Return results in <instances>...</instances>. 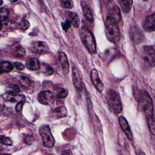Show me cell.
<instances>
[{"instance_id":"cell-1","label":"cell","mask_w":155,"mask_h":155,"mask_svg":"<svg viewBox=\"0 0 155 155\" xmlns=\"http://www.w3.org/2000/svg\"><path fill=\"white\" fill-rule=\"evenodd\" d=\"M135 98L139 102V107L143 111L145 112L148 125L150 131L153 134H155V125H154V117L153 101L145 90H141L138 92L136 95Z\"/></svg>"},{"instance_id":"cell-2","label":"cell","mask_w":155,"mask_h":155,"mask_svg":"<svg viewBox=\"0 0 155 155\" xmlns=\"http://www.w3.org/2000/svg\"><path fill=\"white\" fill-rule=\"evenodd\" d=\"M81 41L90 54H95L97 51L96 44L94 37L91 31L86 27H82L79 30Z\"/></svg>"},{"instance_id":"cell-3","label":"cell","mask_w":155,"mask_h":155,"mask_svg":"<svg viewBox=\"0 0 155 155\" xmlns=\"http://www.w3.org/2000/svg\"><path fill=\"white\" fill-rule=\"evenodd\" d=\"M105 33L108 39L114 43L120 39V34L117 22L110 16H108L105 22Z\"/></svg>"},{"instance_id":"cell-4","label":"cell","mask_w":155,"mask_h":155,"mask_svg":"<svg viewBox=\"0 0 155 155\" xmlns=\"http://www.w3.org/2000/svg\"><path fill=\"white\" fill-rule=\"evenodd\" d=\"M106 97L107 102L112 111L116 114L120 113L122 107L121 99L118 93L113 89H110L108 91Z\"/></svg>"},{"instance_id":"cell-5","label":"cell","mask_w":155,"mask_h":155,"mask_svg":"<svg viewBox=\"0 0 155 155\" xmlns=\"http://www.w3.org/2000/svg\"><path fill=\"white\" fill-rule=\"evenodd\" d=\"M39 133L42 137L44 145L47 148H51L54 145V138L53 137L50 128L47 125H43L39 128Z\"/></svg>"},{"instance_id":"cell-6","label":"cell","mask_w":155,"mask_h":155,"mask_svg":"<svg viewBox=\"0 0 155 155\" xmlns=\"http://www.w3.org/2000/svg\"><path fill=\"white\" fill-rule=\"evenodd\" d=\"M143 60L147 65L153 67L154 65V50L153 47L145 45L143 47Z\"/></svg>"},{"instance_id":"cell-7","label":"cell","mask_w":155,"mask_h":155,"mask_svg":"<svg viewBox=\"0 0 155 155\" xmlns=\"http://www.w3.org/2000/svg\"><path fill=\"white\" fill-rule=\"evenodd\" d=\"M130 37L131 41L136 45L142 42L145 39V36L142 31L136 26H133L130 30Z\"/></svg>"},{"instance_id":"cell-8","label":"cell","mask_w":155,"mask_h":155,"mask_svg":"<svg viewBox=\"0 0 155 155\" xmlns=\"http://www.w3.org/2000/svg\"><path fill=\"white\" fill-rule=\"evenodd\" d=\"M90 78L91 82H92L94 87L99 92H101L102 91H103L104 88V84L99 78L97 71L95 68H93L91 70L90 73Z\"/></svg>"},{"instance_id":"cell-9","label":"cell","mask_w":155,"mask_h":155,"mask_svg":"<svg viewBox=\"0 0 155 155\" xmlns=\"http://www.w3.org/2000/svg\"><path fill=\"white\" fill-rule=\"evenodd\" d=\"M31 49L37 53H45L48 51V45L44 41H36L31 44Z\"/></svg>"},{"instance_id":"cell-10","label":"cell","mask_w":155,"mask_h":155,"mask_svg":"<svg viewBox=\"0 0 155 155\" xmlns=\"http://www.w3.org/2000/svg\"><path fill=\"white\" fill-rule=\"evenodd\" d=\"M119 122L120 127H121V128L126 134L127 137L128 138L129 140H132L133 134L131 131V128L129 126V124L126 118L123 116H120L119 117Z\"/></svg>"},{"instance_id":"cell-11","label":"cell","mask_w":155,"mask_h":155,"mask_svg":"<svg viewBox=\"0 0 155 155\" xmlns=\"http://www.w3.org/2000/svg\"><path fill=\"white\" fill-rule=\"evenodd\" d=\"M58 57L62 69V72L64 74L66 75L69 72V64L67 55L64 52L60 51L59 53Z\"/></svg>"},{"instance_id":"cell-12","label":"cell","mask_w":155,"mask_h":155,"mask_svg":"<svg viewBox=\"0 0 155 155\" xmlns=\"http://www.w3.org/2000/svg\"><path fill=\"white\" fill-rule=\"evenodd\" d=\"M20 84L23 88L27 93H32L35 88L34 82L25 76H22L20 78Z\"/></svg>"},{"instance_id":"cell-13","label":"cell","mask_w":155,"mask_h":155,"mask_svg":"<svg viewBox=\"0 0 155 155\" xmlns=\"http://www.w3.org/2000/svg\"><path fill=\"white\" fill-rule=\"evenodd\" d=\"M52 98L53 93L50 91H42L38 94V101L44 105H48Z\"/></svg>"},{"instance_id":"cell-14","label":"cell","mask_w":155,"mask_h":155,"mask_svg":"<svg viewBox=\"0 0 155 155\" xmlns=\"http://www.w3.org/2000/svg\"><path fill=\"white\" fill-rule=\"evenodd\" d=\"M155 15L153 13L148 16L143 22V28L147 31H153L154 30Z\"/></svg>"},{"instance_id":"cell-15","label":"cell","mask_w":155,"mask_h":155,"mask_svg":"<svg viewBox=\"0 0 155 155\" xmlns=\"http://www.w3.org/2000/svg\"><path fill=\"white\" fill-rule=\"evenodd\" d=\"M2 97L5 101L11 102H19L25 100V97L23 95H19L18 94H12L5 93L2 95Z\"/></svg>"},{"instance_id":"cell-16","label":"cell","mask_w":155,"mask_h":155,"mask_svg":"<svg viewBox=\"0 0 155 155\" xmlns=\"http://www.w3.org/2000/svg\"><path fill=\"white\" fill-rule=\"evenodd\" d=\"M81 5L82 8L84 15L86 18V19L90 22H93L94 20V17H93V15L91 7L89 5V4L86 1H81Z\"/></svg>"},{"instance_id":"cell-17","label":"cell","mask_w":155,"mask_h":155,"mask_svg":"<svg viewBox=\"0 0 155 155\" xmlns=\"http://www.w3.org/2000/svg\"><path fill=\"white\" fill-rule=\"evenodd\" d=\"M72 79L75 88L81 90L82 87V81L78 70L74 67L72 71Z\"/></svg>"},{"instance_id":"cell-18","label":"cell","mask_w":155,"mask_h":155,"mask_svg":"<svg viewBox=\"0 0 155 155\" xmlns=\"http://www.w3.org/2000/svg\"><path fill=\"white\" fill-rule=\"evenodd\" d=\"M66 17L67 19H68L70 21L71 25L74 27L78 28L79 27L80 20L77 14L71 12H67L66 13Z\"/></svg>"},{"instance_id":"cell-19","label":"cell","mask_w":155,"mask_h":155,"mask_svg":"<svg viewBox=\"0 0 155 155\" xmlns=\"http://www.w3.org/2000/svg\"><path fill=\"white\" fill-rule=\"evenodd\" d=\"M25 66L27 68V69L31 71H35L39 68L40 64L37 58H30L27 60L25 62Z\"/></svg>"},{"instance_id":"cell-20","label":"cell","mask_w":155,"mask_h":155,"mask_svg":"<svg viewBox=\"0 0 155 155\" xmlns=\"http://www.w3.org/2000/svg\"><path fill=\"white\" fill-rule=\"evenodd\" d=\"M67 113V111L66 108L64 106H61L53 110L51 112V115L56 118H61L65 116Z\"/></svg>"},{"instance_id":"cell-21","label":"cell","mask_w":155,"mask_h":155,"mask_svg":"<svg viewBox=\"0 0 155 155\" xmlns=\"http://www.w3.org/2000/svg\"><path fill=\"white\" fill-rule=\"evenodd\" d=\"M117 2L121 7L122 11L125 13H128L131 10L133 1L130 0H120L117 1Z\"/></svg>"},{"instance_id":"cell-22","label":"cell","mask_w":155,"mask_h":155,"mask_svg":"<svg viewBox=\"0 0 155 155\" xmlns=\"http://www.w3.org/2000/svg\"><path fill=\"white\" fill-rule=\"evenodd\" d=\"M14 66L13 64H12L11 62H8V61H4L2 62L1 63V73H8L10 72Z\"/></svg>"},{"instance_id":"cell-23","label":"cell","mask_w":155,"mask_h":155,"mask_svg":"<svg viewBox=\"0 0 155 155\" xmlns=\"http://www.w3.org/2000/svg\"><path fill=\"white\" fill-rule=\"evenodd\" d=\"M109 16H111L117 22L120 20V18H121L120 12L119 7L117 5H114L112 8L111 13L109 15Z\"/></svg>"},{"instance_id":"cell-24","label":"cell","mask_w":155,"mask_h":155,"mask_svg":"<svg viewBox=\"0 0 155 155\" xmlns=\"http://www.w3.org/2000/svg\"><path fill=\"white\" fill-rule=\"evenodd\" d=\"M25 54H26V52H25V49L20 45L17 46L15 48L14 51H13L14 56L16 58H24L25 56Z\"/></svg>"},{"instance_id":"cell-25","label":"cell","mask_w":155,"mask_h":155,"mask_svg":"<svg viewBox=\"0 0 155 155\" xmlns=\"http://www.w3.org/2000/svg\"><path fill=\"white\" fill-rule=\"evenodd\" d=\"M6 92L12 94H18L20 92V88L17 85L10 84L7 86Z\"/></svg>"},{"instance_id":"cell-26","label":"cell","mask_w":155,"mask_h":155,"mask_svg":"<svg viewBox=\"0 0 155 155\" xmlns=\"http://www.w3.org/2000/svg\"><path fill=\"white\" fill-rule=\"evenodd\" d=\"M56 95L59 98H65L68 95V90L63 88H59L56 91Z\"/></svg>"},{"instance_id":"cell-27","label":"cell","mask_w":155,"mask_h":155,"mask_svg":"<svg viewBox=\"0 0 155 155\" xmlns=\"http://www.w3.org/2000/svg\"><path fill=\"white\" fill-rule=\"evenodd\" d=\"M19 28L21 30H26L30 27V23L27 20L22 19L19 23Z\"/></svg>"},{"instance_id":"cell-28","label":"cell","mask_w":155,"mask_h":155,"mask_svg":"<svg viewBox=\"0 0 155 155\" xmlns=\"http://www.w3.org/2000/svg\"><path fill=\"white\" fill-rule=\"evenodd\" d=\"M61 5L65 8H71L73 5V2L71 0H63L61 1Z\"/></svg>"},{"instance_id":"cell-29","label":"cell","mask_w":155,"mask_h":155,"mask_svg":"<svg viewBox=\"0 0 155 155\" xmlns=\"http://www.w3.org/2000/svg\"><path fill=\"white\" fill-rule=\"evenodd\" d=\"M1 142L2 144L7 146H11L13 143V142L10 137H5L4 136H1Z\"/></svg>"},{"instance_id":"cell-30","label":"cell","mask_w":155,"mask_h":155,"mask_svg":"<svg viewBox=\"0 0 155 155\" xmlns=\"http://www.w3.org/2000/svg\"><path fill=\"white\" fill-rule=\"evenodd\" d=\"M1 21L3 22L4 21L6 20L8 16V11L7 10V9L5 8H1Z\"/></svg>"},{"instance_id":"cell-31","label":"cell","mask_w":155,"mask_h":155,"mask_svg":"<svg viewBox=\"0 0 155 155\" xmlns=\"http://www.w3.org/2000/svg\"><path fill=\"white\" fill-rule=\"evenodd\" d=\"M44 73L47 76L51 75L54 73V70L49 65H46L44 68Z\"/></svg>"},{"instance_id":"cell-32","label":"cell","mask_w":155,"mask_h":155,"mask_svg":"<svg viewBox=\"0 0 155 155\" xmlns=\"http://www.w3.org/2000/svg\"><path fill=\"white\" fill-rule=\"evenodd\" d=\"M71 26V24L68 19H66L65 21L62 23V27L63 30L65 31H67V30H68Z\"/></svg>"},{"instance_id":"cell-33","label":"cell","mask_w":155,"mask_h":155,"mask_svg":"<svg viewBox=\"0 0 155 155\" xmlns=\"http://www.w3.org/2000/svg\"><path fill=\"white\" fill-rule=\"evenodd\" d=\"M13 66L14 67H15L17 70H23L24 69V65L23 64H22L21 62H15L13 63Z\"/></svg>"},{"instance_id":"cell-34","label":"cell","mask_w":155,"mask_h":155,"mask_svg":"<svg viewBox=\"0 0 155 155\" xmlns=\"http://www.w3.org/2000/svg\"><path fill=\"white\" fill-rule=\"evenodd\" d=\"M24 103H25V101H21V102H18L17 104H16V107H15V110H16V111H17V112H21V111H22V107H23V105L24 104Z\"/></svg>"},{"instance_id":"cell-35","label":"cell","mask_w":155,"mask_h":155,"mask_svg":"<svg viewBox=\"0 0 155 155\" xmlns=\"http://www.w3.org/2000/svg\"><path fill=\"white\" fill-rule=\"evenodd\" d=\"M67 151L65 152V151H64V152H62V154H72V153L70 151V150H66Z\"/></svg>"}]
</instances>
